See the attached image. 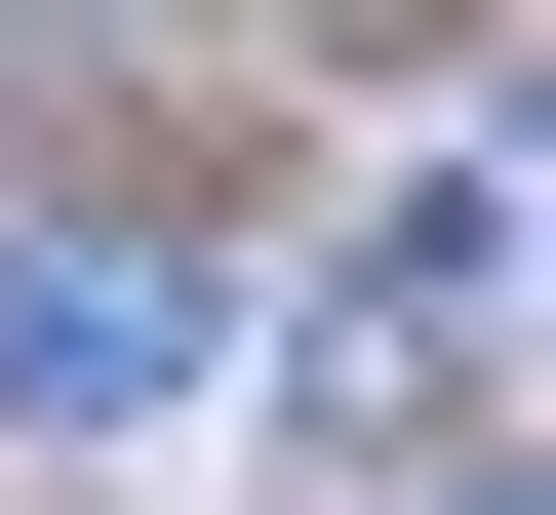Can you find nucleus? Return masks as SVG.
<instances>
[{
	"label": "nucleus",
	"mask_w": 556,
	"mask_h": 515,
	"mask_svg": "<svg viewBox=\"0 0 556 515\" xmlns=\"http://www.w3.org/2000/svg\"><path fill=\"white\" fill-rule=\"evenodd\" d=\"M397 515H556V476H397Z\"/></svg>",
	"instance_id": "7ed1b4c3"
},
{
	"label": "nucleus",
	"mask_w": 556,
	"mask_h": 515,
	"mask_svg": "<svg viewBox=\"0 0 556 515\" xmlns=\"http://www.w3.org/2000/svg\"><path fill=\"white\" fill-rule=\"evenodd\" d=\"M477 318H517V198L438 159V198H358V278H318V318H278V397H318V436H438Z\"/></svg>",
	"instance_id": "f03ea898"
},
{
	"label": "nucleus",
	"mask_w": 556,
	"mask_h": 515,
	"mask_svg": "<svg viewBox=\"0 0 556 515\" xmlns=\"http://www.w3.org/2000/svg\"><path fill=\"white\" fill-rule=\"evenodd\" d=\"M199 357H239V239H160V198H40V239H0V397H40V436L199 397Z\"/></svg>",
	"instance_id": "f257e3e1"
}]
</instances>
